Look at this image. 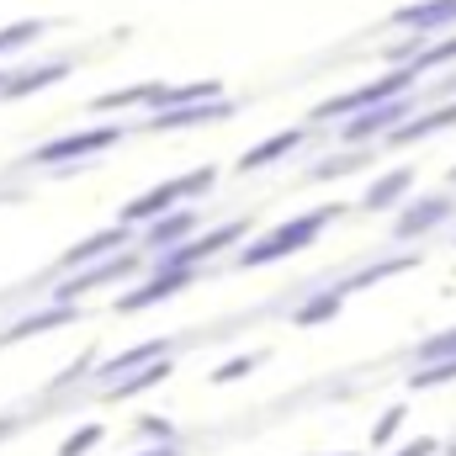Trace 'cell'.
<instances>
[{
	"instance_id": "obj_1",
	"label": "cell",
	"mask_w": 456,
	"mask_h": 456,
	"mask_svg": "<svg viewBox=\"0 0 456 456\" xmlns=\"http://www.w3.org/2000/svg\"><path fill=\"white\" fill-rule=\"evenodd\" d=\"M319 224H324V213H319V218H303L297 228H281V233H271L265 244H255V249H244V255H239V265H265V260H276V255H287V249H297V244H308V239L319 233Z\"/></svg>"
},
{
	"instance_id": "obj_2",
	"label": "cell",
	"mask_w": 456,
	"mask_h": 456,
	"mask_svg": "<svg viewBox=\"0 0 456 456\" xmlns=\"http://www.w3.org/2000/svg\"><path fill=\"white\" fill-rule=\"evenodd\" d=\"M202 186H213V175H208V170H202V175H191V181H175V186H159V191L138 197V202L127 208V218H159L170 202H181V197H191V191H202Z\"/></svg>"
},
{
	"instance_id": "obj_3",
	"label": "cell",
	"mask_w": 456,
	"mask_h": 456,
	"mask_svg": "<svg viewBox=\"0 0 456 456\" xmlns=\"http://www.w3.org/2000/svg\"><path fill=\"white\" fill-rule=\"evenodd\" d=\"M297 138H303V133H276V138H271L265 149H255V154H244L239 165H244V170H260V165H271V159H281V154H292V149H297Z\"/></svg>"
},
{
	"instance_id": "obj_4",
	"label": "cell",
	"mask_w": 456,
	"mask_h": 456,
	"mask_svg": "<svg viewBox=\"0 0 456 456\" xmlns=\"http://www.w3.org/2000/svg\"><path fill=\"white\" fill-rule=\"evenodd\" d=\"M456 16V0H441V5H414V11H403V21H409V27H419V32H425V27H441V21H452Z\"/></svg>"
},
{
	"instance_id": "obj_5",
	"label": "cell",
	"mask_w": 456,
	"mask_h": 456,
	"mask_svg": "<svg viewBox=\"0 0 456 456\" xmlns=\"http://www.w3.org/2000/svg\"><path fill=\"white\" fill-rule=\"evenodd\" d=\"M117 133L107 127V133H86V138H69V143H53L43 159H64V154H86V149H102V143H112Z\"/></svg>"
},
{
	"instance_id": "obj_6",
	"label": "cell",
	"mask_w": 456,
	"mask_h": 456,
	"mask_svg": "<svg viewBox=\"0 0 456 456\" xmlns=\"http://www.w3.org/2000/svg\"><path fill=\"white\" fill-rule=\"evenodd\" d=\"M456 355V330H446V335H436V340L419 345V366H430V361H452Z\"/></svg>"
},
{
	"instance_id": "obj_7",
	"label": "cell",
	"mask_w": 456,
	"mask_h": 456,
	"mask_svg": "<svg viewBox=\"0 0 456 456\" xmlns=\"http://www.w3.org/2000/svg\"><path fill=\"white\" fill-rule=\"evenodd\" d=\"M456 377V355L452 361H430V366H419L414 371V387H436V382H452Z\"/></svg>"
},
{
	"instance_id": "obj_8",
	"label": "cell",
	"mask_w": 456,
	"mask_h": 456,
	"mask_svg": "<svg viewBox=\"0 0 456 456\" xmlns=\"http://www.w3.org/2000/svg\"><path fill=\"white\" fill-rule=\"evenodd\" d=\"M393 117H398V107H382V112H366L361 122H350V127H345V138H366V133H377V127H387Z\"/></svg>"
},
{
	"instance_id": "obj_9",
	"label": "cell",
	"mask_w": 456,
	"mask_h": 456,
	"mask_svg": "<svg viewBox=\"0 0 456 456\" xmlns=\"http://www.w3.org/2000/svg\"><path fill=\"white\" fill-rule=\"evenodd\" d=\"M112 244H122V233H102V239H86L75 255H69V265H80V260H96V255H107Z\"/></svg>"
},
{
	"instance_id": "obj_10",
	"label": "cell",
	"mask_w": 456,
	"mask_h": 456,
	"mask_svg": "<svg viewBox=\"0 0 456 456\" xmlns=\"http://www.w3.org/2000/svg\"><path fill=\"white\" fill-rule=\"evenodd\" d=\"M96 441H102V425H86L80 436H69V446H64L59 456H86L91 446H96Z\"/></svg>"
},
{
	"instance_id": "obj_11",
	"label": "cell",
	"mask_w": 456,
	"mask_h": 456,
	"mask_svg": "<svg viewBox=\"0 0 456 456\" xmlns=\"http://www.w3.org/2000/svg\"><path fill=\"white\" fill-rule=\"evenodd\" d=\"M335 308H340V292H330V297H319L314 308H303V314H297V324H319V319H330Z\"/></svg>"
},
{
	"instance_id": "obj_12",
	"label": "cell",
	"mask_w": 456,
	"mask_h": 456,
	"mask_svg": "<svg viewBox=\"0 0 456 456\" xmlns=\"http://www.w3.org/2000/svg\"><path fill=\"white\" fill-rule=\"evenodd\" d=\"M398 425H403V409H393V414H387V419H382V425L371 430V446H377V452H382V446H393V436H398Z\"/></svg>"
},
{
	"instance_id": "obj_13",
	"label": "cell",
	"mask_w": 456,
	"mask_h": 456,
	"mask_svg": "<svg viewBox=\"0 0 456 456\" xmlns=\"http://www.w3.org/2000/svg\"><path fill=\"white\" fill-rule=\"evenodd\" d=\"M186 228H191V213H181V218H170V224H159L154 233H149V239H154V244H175V239H181Z\"/></svg>"
},
{
	"instance_id": "obj_14",
	"label": "cell",
	"mask_w": 456,
	"mask_h": 456,
	"mask_svg": "<svg viewBox=\"0 0 456 456\" xmlns=\"http://www.w3.org/2000/svg\"><path fill=\"white\" fill-rule=\"evenodd\" d=\"M441 213H446V202H425V213H409V218H403V233H414V228H430Z\"/></svg>"
},
{
	"instance_id": "obj_15",
	"label": "cell",
	"mask_w": 456,
	"mask_h": 456,
	"mask_svg": "<svg viewBox=\"0 0 456 456\" xmlns=\"http://www.w3.org/2000/svg\"><path fill=\"white\" fill-rule=\"evenodd\" d=\"M393 456H441V441L436 436H419V441H409L403 452H393Z\"/></svg>"
},
{
	"instance_id": "obj_16",
	"label": "cell",
	"mask_w": 456,
	"mask_h": 456,
	"mask_svg": "<svg viewBox=\"0 0 456 456\" xmlns=\"http://www.w3.org/2000/svg\"><path fill=\"white\" fill-rule=\"evenodd\" d=\"M249 366H260V355H239V361H228L224 371H218V382H233V377H244Z\"/></svg>"
},
{
	"instance_id": "obj_17",
	"label": "cell",
	"mask_w": 456,
	"mask_h": 456,
	"mask_svg": "<svg viewBox=\"0 0 456 456\" xmlns=\"http://www.w3.org/2000/svg\"><path fill=\"white\" fill-rule=\"evenodd\" d=\"M403 186H409V175H393L387 186H377V191H371V208H377V202H387V197H398Z\"/></svg>"
}]
</instances>
